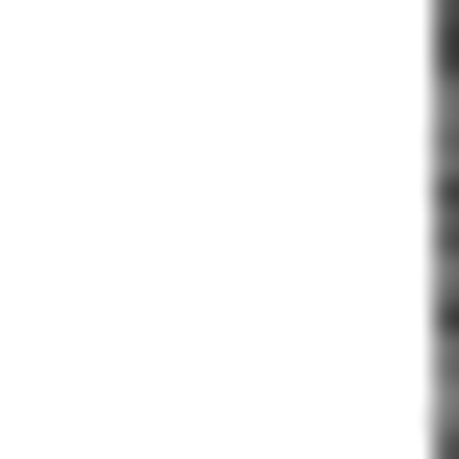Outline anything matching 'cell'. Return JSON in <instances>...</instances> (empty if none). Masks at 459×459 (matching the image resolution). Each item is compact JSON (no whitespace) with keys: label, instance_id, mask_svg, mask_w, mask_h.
<instances>
[{"label":"cell","instance_id":"1","mask_svg":"<svg viewBox=\"0 0 459 459\" xmlns=\"http://www.w3.org/2000/svg\"><path fill=\"white\" fill-rule=\"evenodd\" d=\"M434 459H459V307H434Z\"/></svg>","mask_w":459,"mask_h":459}]
</instances>
